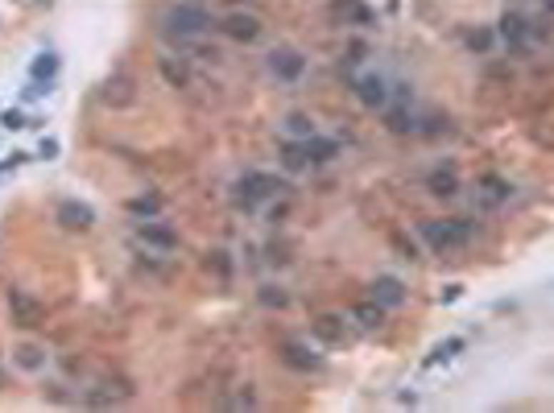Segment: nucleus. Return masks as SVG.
<instances>
[{
  "mask_svg": "<svg viewBox=\"0 0 554 413\" xmlns=\"http://www.w3.org/2000/svg\"><path fill=\"white\" fill-rule=\"evenodd\" d=\"M281 165H286V170H306V165H311V158H306V141H286V145H281Z\"/></svg>",
  "mask_w": 554,
  "mask_h": 413,
  "instance_id": "obj_15",
  "label": "nucleus"
},
{
  "mask_svg": "<svg viewBox=\"0 0 554 413\" xmlns=\"http://www.w3.org/2000/svg\"><path fill=\"white\" fill-rule=\"evenodd\" d=\"M129 397V389H116V384H96L91 393L83 397L87 405H116V401H124Z\"/></svg>",
  "mask_w": 554,
  "mask_h": 413,
  "instance_id": "obj_18",
  "label": "nucleus"
},
{
  "mask_svg": "<svg viewBox=\"0 0 554 413\" xmlns=\"http://www.w3.org/2000/svg\"><path fill=\"white\" fill-rule=\"evenodd\" d=\"M158 66H161V79L170 83V87H186V83H191V75H186V66H182V62H174V58H161Z\"/></svg>",
  "mask_w": 554,
  "mask_h": 413,
  "instance_id": "obj_22",
  "label": "nucleus"
},
{
  "mask_svg": "<svg viewBox=\"0 0 554 413\" xmlns=\"http://www.w3.org/2000/svg\"><path fill=\"white\" fill-rule=\"evenodd\" d=\"M455 352H463V339H447V343H438V347H435L430 364H443V360H451Z\"/></svg>",
  "mask_w": 554,
  "mask_h": 413,
  "instance_id": "obj_26",
  "label": "nucleus"
},
{
  "mask_svg": "<svg viewBox=\"0 0 554 413\" xmlns=\"http://www.w3.org/2000/svg\"><path fill=\"white\" fill-rule=\"evenodd\" d=\"M480 190L488 195V203H505V198L513 195V186H509L505 178H496V174H484V178H480Z\"/></svg>",
  "mask_w": 554,
  "mask_h": 413,
  "instance_id": "obj_20",
  "label": "nucleus"
},
{
  "mask_svg": "<svg viewBox=\"0 0 554 413\" xmlns=\"http://www.w3.org/2000/svg\"><path fill=\"white\" fill-rule=\"evenodd\" d=\"M286 133H290L294 141L315 137V120H311V116H302V112H290V116H286Z\"/></svg>",
  "mask_w": 554,
  "mask_h": 413,
  "instance_id": "obj_21",
  "label": "nucleus"
},
{
  "mask_svg": "<svg viewBox=\"0 0 554 413\" xmlns=\"http://www.w3.org/2000/svg\"><path fill=\"white\" fill-rule=\"evenodd\" d=\"M286 190V182L281 178H273V174H244L236 182V203H244V207H253V203H261V198H273V195H281Z\"/></svg>",
  "mask_w": 554,
  "mask_h": 413,
  "instance_id": "obj_3",
  "label": "nucleus"
},
{
  "mask_svg": "<svg viewBox=\"0 0 554 413\" xmlns=\"http://www.w3.org/2000/svg\"><path fill=\"white\" fill-rule=\"evenodd\" d=\"M0 384H4V376H0Z\"/></svg>",
  "mask_w": 554,
  "mask_h": 413,
  "instance_id": "obj_34",
  "label": "nucleus"
},
{
  "mask_svg": "<svg viewBox=\"0 0 554 413\" xmlns=\"http://www.w3.org/2000/svg\"><path fill=\"white\" fill-rule=\"evenodd\" d=\"M426 190L435 198H455L459 195V178H455V170L447 165V170H435V174L426 178Z\"/></svg>",
  "mask_w": 554,
  "mask_h": 413,
  "instance_id": "obj_14",
  "label": "nucleus"
},
{
  "mask_svg": "<svg viewBox=\"0 0 554 413\" xmlns=\"http://www.w3.org/2000/svg\"><path fill=\"white\" fill-rule=\"evenodd\" d=\"M207 265H211V269H216L219 277L232 273V265H228V253H211V256H207Z\"/></svg>",
  "mask_w": 554,
  "mask_h": 413,
  "instance_id": "obj_31",
  "label": "nucleus"
},
{
  "mask_svg": "<svg viewBox=\"0 0 554 413\" xmlns=\"http://www.w3.org/2000/svg\"><path fill=\"white\" fill-rule=\"evenodd\" d=\"M352 87H356V96L364 108H385L389 103V83H385V75H376V71H364V75H352Z\"/></svg>",
  "mask_w": 554,
  "mask_h": 413,
  "instance_id": "obj_7",
  "label": "nucleus"
},
{
  "mask_svg": "<svg viewBox=\"0 0 554 413\" xmlns=\"http://www.w3.org/2000/svg\"><path fill=\"white\" fill-rule=\"evenodd\" d=\"M352 318H356L360 327H368V331H373V327H381V322H385V306H381V302H360L356 310H352Z\"/></svg>",
  "mask_w": 554,
  "mask_h": 413,
  "instance_id": "obj_17",
  "label": "nucleus"
},
{
  "mask_svg": "<svg viewBox=\"0 0 554 413\" xmlns=\"http://www.w3.org/2000/svg\"><path fill=\"white\" fill-rule=\"evenodd\" d=\"M228 405H236V409H253V405H257V397H253V393H240V397H232Z\"/></svg>",
  "mask_w": 554,
  "mask_h": 413,
  "instance_id": "obj_33",
  "label": "nucleus"
},
{
  "mask_svg": "<svg viewBox=\"0 0 554 413\" xmlns=\"http://www.w3.org/2000/svg\"><path fill=\"white\" fill-rule=\"evenodd\" d=\"M99 99H104L108 108H129V103L137 99V79H133L129 71H116L112 79L104 83V91H99Z\"/></svg>",
  "mask_w": 554,
  "mask_h": 413,
  "instance_id": "obj_9",
  "label": "nucleus"
},
{
  "mask_svg": "<svg viewBox=\"0 0 554 413\" xmlns=\"http://www.w3.org/2000/svg\"><path fill=\"white\" fill-rule=\"evenodd\" d=\"M281 360H286L290 368H298V372H311V368H318V355L311 352L306 343H298V339L281 343Z\"/></svg>",
  "mask_w": 554,
  "mask_h": 413,
  "instance_id": "obj_13",
  "label": "nucleus"
},
{
  "mask_svg": "<svg viewBox=\"0 0 554 413\" xmlns=\"http://www.w3.org/2000/svg\"><path fill=\"white\" fill-rule=\"evenodd\" d=\"M25 158H29V153H13L9 161H0V178H4V174H13V170H17V165H21Z\"/></svg>",
  "mask_w": 554,
  "mask_h": 413,
  "instance_id": "obj_32",
  "label": "nucleus"
},
{
  "mask_svg": "<svg viewBox=\"0 0 554 413\" xmlns=\"http://www.w3.org/2000/svg\"><path fill=\"white\" fill-rule=\"evenodd\" d=\"M129 211H133L137 219H158V211H161V198H153V195L129 198Z\"/></svg>",
  "mask_w": 554,
  "mask_h": 413,
  "instance_id": "obj_23",
  "label": "nucleus"
},
{
  "mask_svg": "<svg viewBox=\"0 0 554 413\" xmlns=\"http://www.w3.org/2000/svg\"><path fill=\"white\" fill-rule=\"evenodd\" d=\"M29 75H34V83H54V75H59V54H38L34 58V66H29Z\"/></svg>",
  "mask_w": 554,
  "mask_h": 413,
  "instance_id": "obj_16",
  "label": "nucleus"
},
{
  "mask_svg": "<svg viewBox=\"0 0 554 413\" xmlns=\"http://www.w3.org/2000/svg\"><path fill=\"white\" fill-rule=\"evenodd\" d=\"M9 315H13V322L21 331H34V327H41L46 310L38 306V297H29L25 290H9Z\"/></svg>",
  "mask_w": 554,
  "mask_h": 413,
  "instance_id": "obj_5",
  "label": "nucleus"
},
{
  "mask_svg": "<svg viewBox=\"0 0 554 413\" xmlns=\"http://www.w3.org/2000/svg\"><path fill=\"white\" fill-rule=\"evenodd\" d=\"M373 297L385 306V310H393V306H401V302H406V285H401L397 277L385 273V277H376V281H373Z\"/></svg>",
  "mask_w": 554,
  "mask_h": 413,
  "instance_id": "obj_12",
  "label": "nucleus"
},
{
  "mask_svg": "<svg viewBox=\"0 0 554 413\" xmlns=\"http://www.w3.org/2000/svg\"><path fill=\"white\" fill-rule=\"evenodd\" d=\"M336 153H339V145H336V141L318 137V133H315V137H306V158H311V161H331Z\"/></svg>",
  "mask_w": 554,
  "mask_h": 413,
  "instance_id": "obj_19",
  "label": "nucleus"
},
{
  "mask_svg": "<svg viewBox=\"0 0 554 413\" xmlns=\"http://www.w3.org/2000/svg\"><path fill=\"white\" fill-rule=\"evenodd\" d=\"M59 153H62L59 141H54V137H41V145H38V158H41V161H54Z\"/></svg>",
  "mask_w": 554,
  "mask_h": 413,
  "instance_id": "obj_29",
  "label": "nucleus"
},
{
  "mask_svg": "<svg viewBox=\"0 0 554 413\" xmlns=\"http://www.w3.org/2000/svg\"><path fill=\"white\" fill-rule=\"evenodd\" d=\"M302 71H306V58H302V50H294V46H277L273 54H269V75H273V79L298 83Z\"/></svg>",
  "mask_w": 554,
  "mask_h": 413,
  "instance_id": "obj_4",
  "label": "nucleus"
},
{
  "mask_svg": "<svg viewBox=\"0 0 554 413\" xmlns=\"http://www.w3.org/2000/svg\"><path fill=\"white\" fill-rule=\"evenodd\" d=\"M207 29H211L207 4H198V0H178V4L166 9V38L191 41V38H203Z\"/></svg>",
  "mask_w": 554,
  "mask_h": 413,
  "instance_id": "obj_1",
  "label": "nucleus"
},
{
  "mask_svg": "<svg viewBox=\"0 0 554 413\" xmlns=\"http://www.w3.org/2000/svg\"><path fill=\"white\" fill-rule=\"evenodd\" d=\"M315 331L323 335V339H331V343H339V339H343V327H339V318H331V315H323L315 322Z\"/></svg>",
  "mask_w": 554,
  "mask_h": 413,
  "instance_id": "obj_25",
  "label": "nucleus"
},
{
  "mask_svg": "<svg viewBox=\"0 0 554 413\" xmlns=\"http://www.w3.org/2000/svg\"><path fill=\"white\" fill-rule=\"evenodd\" d=\"M418 232L435 253H459V248L472 244V223L468 219H426V223H418Z\"/></svg>",
  "mask_w": 554,
  "mask_h": 413,
  "instance_id": "obj_2",
  "label": "nucleus"
},
{
  "mask_svg": "<svg viewBox=\"0 0 554 413\" xmlns=\"http://www.w3.org/2000/svg\"><path fill=\"white\" fill-rule=\"evenodd\" d=\"M137 236L149 244V248H158V253H174L178 248V232L170 228V223H158V219H141Z\"/></svg>",
  "mask_w": 554,
  "mask_h": 413,
  "instance_id": "obj_11",
  "label": "nucleus"
},
{
  "mask_svg": "<svg viewBox=\"0 0 554 413\" xmlns=\"http://www.w3.org/2000/svg\"><path fill=\"white\" fill-rule=\"evenodd\" d=\"M0 124H4V128H29V124H25V116H21L17 108H9V112H0Z\"/></svg>",
  "mask_w": 554,
  "mask_h": 413,
  "instance_id": "obj_30",
  "label": "nucleus"
},
{
  "mask_svg": "<svg viewBox=\"0 0 554 413\" xmlns=\"http://www.w3.org/2000/svg\"><path fill=\"white\" fill-rule=\"evenodd\" d=\"M286 302H290V297L281 294V290H273V285H265V290H261V306H277V310H281Z\"/></svg>",
  "mask_w": 554,
  "mask_h": 413,
  "instance_id": "obj_28",
  "label": "nucleus"
},
{
  "mask_svg": "<svg viewBox=\"0 0 554 413\" xmlns=\"http://www.w3.org/2000/svg\"><path fill=\"white\" fill-rule=\"evenodd\" d=\"M219 29L236 41H257L261 38V17L257 13H244V9H232L228 17L219 21Z\"/></svg>",
  "mask_w": 554,
  "mask_h": 413,
  "instance_id": "obj_10",
  "label": "nucleus"
},
{
  "mask_svg": "<svg viewBox=\"0 0 554 413\" xmlns=\"http://www.w3.org/2000/svg\"><path fill=\"white\" fill-rule=\"evenodd\" d=\"M17 364L25 368V372H38L41 364H46V355H41V347H34V343H25V347H17Z\"/></svg>",
  "mask_w": 554,
  "mask_h": 413,
  "instance_id": "obj_24",
  "label": "nucleus"
},
{
  "mask_svg": "<svg viewBox=\"0 0 554 413\" xmlns=\"http://www.w3.org/2000/svg\"><path fill=\"white\" fill-rule=\"evenodd\" d=\"M54 219H59L66 232H91V223H96V211H91L87 203H79V198H62L59 211H54Z\"/></svg>",
  "mask_w": 554,
  "mask_h": 413,
  "instance_id": "obj_8",
  "label": "nucleus"
},
{
  "mask_svg": "<svg viewBox=\"0 0 554 413\" xmlns=\"http://www.w3.org/2000/svg\"><path fill=\"white\" fill-rule=\"evenodd\" d=\"M496 38L505 41L513 54H521V50L530 46V38H534V25L521 17V13H505V17H500V25H496Z\"/></svg>",
  "mask_w": 554,
  "mask_h": 413,
  "instance_id": "obj_6",
  "label": "nucleus"
},
{
  "mask_svg": "<svg viewBox=\"0 0 554 413\" xmlns=\"http://www.w3.org/2000/svg\"><path fill=\"white\" fill-rule=\"evenodd\" d=\"M493 41H496L493 29H475V34H468V46H472V50H480V54H484V50L493 46Z\"/></svg>",
  "mask_w": 554,
  "mask_h": 413,
  "instance_id": "obj_27",
  "label": "nucleus"
}]
</instances>
